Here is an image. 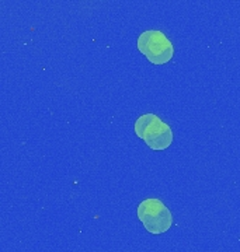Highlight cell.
Returning a JSON list of instances; mask_svg holds the SVG:
<instances>
[{
	"label": "cell",
	"instance_id": "1",
	"mask_svg": "<svg viewBox=\"0 0 240 252\" xmlns=\"http://www.w3.org/2000/svg\"><path fill=\"white\" fill-rule=\"evenodd\" d=\"M133 129L136 136L142 139L152 150L161 152L169 149L173 143V129L155 114L141 115L136 119Z\"/></svg>",
	"mask_w": 240,
	"mask_h": 252
},
{
	"label": "cell",
	"instance_id": "2",
	"mask_svg": "<svg viewBox=\"0 0 240 252\" xmlns=\"http://www.w3.org/2000/svg\"><path fill=\"white\" fill-rule=\"evenodd\" d=\"M138 219L151 234H163L173 225V215L160 199L148 198L138 205Z\"/></svg>",
	"mask_w": 240,
	"mask_h": 252
},
{
	"label": "cell",
	"instance_id": "3",
	"mask_svg": "<svg viewBox=\"0 0 240 252\" xmlns=\"http://www.w3.org/2000/svg\"><path fill=\"white\" fill-rule=\"evenodd\" d=\"M138 51L153 64H164L174 56L173 42L159 30H146L138 36Z\"/></svg>",
	"mask_w": 240,
	"mask_h": 252
}]
</instances>
